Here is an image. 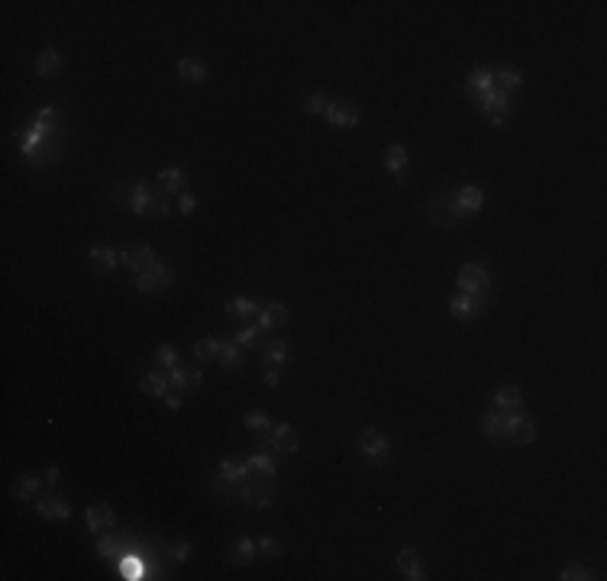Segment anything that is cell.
<instances>
[{
	"instance_id": "6da1fadb",
	"label": "cell",
	"mask_w": 607,
	"mask_h": 581,
	"mask_svg": "<svg viewBox=\"0 0 607 581\" xmlns=\"http://www.w3.org/2000/svg\"><path fill=\"white\" fill-rule=\"evenodd\" d=\"M126 207H130L132 213H136V217H169L171 213V207L165 201H161L159 194H155V191H149L146 184L142 181H136L130 188V197H126Z\"/></svg>"
},
{
	"instance_id": "7a4b0ae2",
	"label": "cell",
	"mask_w": 607,
	"mask_h": 581,
	"mask_svg": "<svg viewBox=\"0 0 607 581\" xmlns=\"http://www.w3.org/2000/svg\"><path fill=\"white\" fill-rule=\"evenodd\" d=\"M358 452H362L372 465H385L388 462V452H391V439L381 433V429H362V436H358Z\"/></svg>"
},
{
	"instance_id": "3957f363",
	"label": "cell",
	"mask_w": 607,
	"mask_h": 581,
	"mask_svg": "<svg viewBox=\"0 0 607 581\" xmlns=\"http://www.w3.org/2000/svg\"><path fill=\"white\" fill-rule=\"evenodd\" d=\"M491 288V275L484 265H462L459 269V290L462 294H472V298H484Z\"/></svg>"
},
{
	"instance_id": "277c9868",
	"label": "cell",
	"mask_w": 607,
	"mask_h": 581,
	"mask_svg": "<svg viewBox=\"0 0 607 581\" xmlns=\"http://www.w3.org/2000/svg\"><path fill=\"white\" fill-rule=\"evenodd\" d=\"M171 281H175V275H171V269L161 259H155L152 265H146V269L136 275V288H140L142 294H155L159 288H169Z\"/></svg>"
},
{
	"instance_id": "5b68a950",
	"label": "cell",
	"mask_w": 607,
	"mask_h": 581,
	"mask_svg": "<svg viewBox=\"0 0 607 581\" xmlns=\"http://www.w3.org/2000/svg\"><path fill=\"white\" fill-rule=\"evenodd\" d=\"M478 107L488 113V120L494 126H501L511 116V94L507 91H501V87H494V91H488L484 97H478Z\"/></svg>"
},
{
	"instance_id": "8992f818",
	"label": "cell",
	"mask_w": 607,
	"mask_h": 581,
	"mask_svg": "<svg viewBox=\"0 0 607 581\" xmlns=\"http://www.w3.org/2000/svg\"><path fill=\"white\" fill-rule=\"evenodd\" d=\"M262 446L265 449H275V452H297V446H300L297 429L291 423H278V427H271V433L262 436Z\"/></svg>"
},
{
	"instance_id": "52a82bcc",
	"label": "cell",
	"mask_w": 607,
	"mask_h": 581,
	"mask_svg": "<svg viewBox=\"0 0 607 581\" xmlns=\"http://www.w3.org/2000/svg\"><path fill=\"white\" fill-rule=\"evenodd\" d=\"M323 116L329 120V126H358V120H362V113L352 101H329Z\"/></svg>"
},
{
	"instance_id": "ba28073f",
	"label": "cell",
	"mask_w": 607,
	"mask_h": 581,
	"mask_svg": "<svg viewBox=\"0 0 607 581\" xmlns=\"http://www.w3.org/2000/svg\"><path fill=\"white\" fill-rule=\"evenodd\" d=\"M482 203H484V194H482V188H478V184H462L459 194L453 197V207H455V213H459V217L478 213V210H482Z\"/></svg>"
},
{
	"instance_id": "9c48e42d",
	"label": "cell",
	"mask_w": 607,
	"mask_h": 581,
	"mask_svg": "<svg viewBox=\"0 0 607 581\" xmlns=\"http://www.w3.org/2000/svg\"><path fill=\"white\" fill-rule=\"evenodd\" d=\"M275 475H262V478H252V497H249V504L256 510H265V507H271L275 504V497H278V487H275Z\"/></svg>"
},
{
	"instance_id": "30bf717a",
	"label": "cell",
	"mask_w": 607,
	"mask_h": 581,
	"mask_svg": "<svg viewBox=\"0 0 607 581\" xmlns=\"http://www.w3.org/2000/svg\"><path fill=\"white\" fill-rule=\"evenodd\" d=\"M507 436H511L517 446H527V443H533L536 439V427H533V420H527L523 414H507Z\"/></svg>"
},
{
	"instance_id": "8fae6325",
	"label": "cell",
	"mask_w": 607,
	"mask_h": 581,
	"mask_svg": "<svg viewBox=\"0 0 607 581\" xmlns=\"http://www.w3.org/2000/svg\"><path fill=\"white\" fill-rule=\"evenodd\" d=\"M217 478L227 481V485H242V481L252 478V468L249 462H239V458H223L217 465Z\"/></svg>"
},
{
	"instance_id": "7c38bea8",
	"label": "cell",
	"mask_w": 607,
	"mask_h": 581,
	"mask_svg": "<svg viewBox=\"0 0 607 581\" xmlns=\"http://www.w3.org/2000/svg\"><path fill=\"white\" fill-rule=\"evenodd\" d=\"M207 74H210V72H207L204 58H198V55L178 58V78H181V81H188V84H204Z\"/></svg>"
},
{
	"instance_id": "4fadbf2b",
	"label": "cell",
	"mask_w": 607,
	"mask_h": 581,
	"mask_svg": "<svg viewBox=\"0 0 607 581\" xmlns=\"http://www.w3.org/2000/svg\"><path fill=\"white\" fill-rule=\"evenodd\" d=\"M36 510L45 517V520H68L72 517V507H68V501L62 497V494H45V497H39L36 501Z\"/></svg>"
},
{
	"instance_id": "5bb4252c",
	"label": "cell",
	"mask_w": 607,
	"mask_h": 581,
	"mask_svg": "<svg viewBox=\"0 0 607 581\" xmlns=\"http://www.w3.org/2000/svg\"><path fill=\"white\" fill-rule=\"evenodd\" d=\"M256 555H259V549H256V543H252L249 536H239V539H233V543L227 546L229 565H249Z\"/></svg>"
},
{
	"instance_id": "9a60e30c",
	"label": "cell",
	"mask_w": 607,
	"mask_h": 581,
	"mask_svg": "<svg viewBox=\"0 0 607 581\" xmlns=\"http://www.w3.org/2000/svg\"><path fill=\"white\" fill-rule=\"evenodd\" d=\"M84 520H88L91 533L103 530V526H117V514H113V507H107V504H91V507L84 510Z\"/></svg>"
},
{
	"instance_id": "2e32d148",
	"label": "cell",
	"mask_w": 607,
	"mask_h": 581,
	"mask_svg": "<svg viewBox=\"0 0 607 581\" xmlns=\"http://www.w3.org/2000/svg\"><path fill=\"white\" fill-rule=\"evenodd\" d=\"M281 323H288V307L285 304H265L262 310L256 313V327L259 329H275V327H281Z\"/></svg>"
},
{
	"instance_id": "e0dca14e",
	"label": "cell",
	"mask_w": 607,
	"mask_h": 581,
	"mask_svg": "<svg viewBox=\"0 0 607 581\" xmlns=\"http://www.w3.org/2000/svg\"><path fill=\"white\" fill-rule=\"evenodd\" d=\"M520 407H523V394H520V388L501 385L498 391H494V410H501V414H514V410H520Z\"/></svg>"
},
{
	"instance_id": "ac0fdd59",
	"label": "cell",
	"mask_w": 607,
	"mask_h": 581,
	"mask_svg": "<svg viewBox=\"0 0 607 581\" xmlns=\"http://www.w3.org/2000/svg\"><path fill=\"white\" fill-rule=\"evenodd\" d=\"M482 304H484V298H472V294H455L453 300H449V310H453V317H459V320H472L478 310H482Z\"/></svg>"
},
{
	"instance_id": "d6986e66",
	"label": "cell",
	"mask_w": 607,
	"mask_h": 581,
	"mask_svg": "<svg viewBox=\"0 0 607 581\" xmlns=\"http://www.w3.org/2000/svg\"><path fill=\"white\" fill-rule=\"evenodd\" d=\"M397 568H401L404 578H410V581H424L426 578L424 565L417 562V549H414V546H407V549L397 552Z\"/></svg>"
},
{
	"instance_id": "ffe728a7",
	"label": "cell",
	"mask_w": 607,
	"mask_h": 581,
	"mask_svg": "<svg viewBox=\"0 0 607 581\" xmlns=\"http://www.w3.org/2000/svg\"><path fill=\"white\" fill-rule=\"evenodd\" d=\"M465 84H468V94L478 101V97H484L488 91H494V72H491V68H475V72L468 74Z\"/></svg>"
},
{
	"instance_id": "44dd1931",
	"label": "cell",
	"mask_w": 607,
	"mask_h": 581,
	"mask_svg": "<svg viewBox=\"0 0 607 581\" xmlns=\"http://www.w3.org/2000/svg\"><path fill=\"white\" fill-rule=\"evenodd\" d=\"M159 184L165 191H175V194H184V188H188V171L178 165H169L159 171Z\"/></svg>"
},
{
	"instance_id": "7402d4cb",
	"label": "cell",
	"mask_w": 607,
	"mask_h": 581,
	"mask_svg": "<svg viewBox=\"0 0 607 581\" xmlns=\"http://www.w3.org/2000/svg\"><path fill=\"white\" fill-rule=\"evenodd\" d=\"M140 388L152 397H165L169 394V371H146L140 378Z\"/></svg>"
},
{
	"instance_id": "603a6c76",
	"label": "cell",
	"mask_w": 607,
	"mask_h": 581,
	"mask_svg": "<svg viewBox=\"0 0 607 581\" xmlns=\"http://www.w3.org/2000/svg\"><path fill=\"white\" fill-rule=\"evenodd\" d=\"M482 433L491 436V439H504L507 436V414H501V410H488V414L482 417Z\"/></svg>"
},
{
	"instance_id": "cb8c5ba5",
	"label": "cell",
	"mask_w": 607,
	"mask_h": 581,
	"mask_svg": "<svg viewBox=\"0 0 607 581\" xmlns=\"http://www.w3.org/2000/svg\"><path fill=\"white\" fill-rule=\"evenodd\" d=\"M407 162H410V155H407V149L404 145H391L388 152H385V159H381V165L388 168L395 178H401L404 171H407Z\"/></svg>"
},
{
	"instance_id": "d4e9b609",
	"label": "cell",
	"mask_w": 607,
	"mask_h": 581,
	"mask_svg": "<svg viewBox=\"0 0 607 581\" xmlns=\"http://www.w3.org/2000/svg\"><path fill=\"white\" fill-rule=\"evenodd\" d=\"M262 359L268 368H281L288 362V342L285 339H271L262 346Z\"/></svg>"
},
{
	"instance_id": "484cf974",
	"label": "cell",
	"mask_w": 607,
	"mask_h": 581,
	"mask_svg": "<svg viewBox=\"0 0 607 581\" xmlns=\"http://www.w3.org/2000/svg\"><path fill=\"white\" fill-rule=\"evenodd\" d=\"M91 261H94V269L101 271H113L120 265V252L110 246H94L91 249Z\"/></svg>"
},
{
	"instance_id": "4316f807",
	"label": "cell",
	"mask_w": 607,
	"mask_h": 581,
	"mask_svg": "<svg viewBox=\"0 0 607 581\" xmlns=\"http://www.w3.org/2000/svg\"><path fill=\"white\" fill-rule=\"evenodd\" d=\"M39 485H42V478L39 475H20V478L13 481V497H20V501H33L36 497V491H39Z\"/></svg>"
},
{
	"instance_id": "83f0119b",
	"label": "cell",
	"mask_w": 607,
	"mask_h": 581,
	"mask_svg": "<svg viewBox=\"0 0 607 581\" xmlns=\"http://www.w3.org/2000/svg\"><path fill=\"white\" fill-rule=\"evenodd\" d=\"M36 72L42 74V78H52V74L62 72V55L55 49H42V55L36 58Z\"/></svg>"
},
{
	"instance_id": "f1b7e54d",
	"label": "cell",
	"mask_w": 607,
	"mask_h": 581,
	"mask_svg": "<svg viewBox=\"0 0 607 581\" xmlns=\"http://www.w3.org/2000/svg\"><path fill=\"white\" fill-rule=\"evenodd\" d=\"M94 549H97L101 559H120V555L126 552V543L120 536H107V539H97Z\"/></svg>"
},
{
	"instance_id": "f546056e",
	"label": "cell",
	"mask_w": 607,
	"mask_h": 581,
	"mask_svg": "<svg viewBox=\"0 0 607 581\" xmlns=\"http://www.w3.org/2000/svg\"><path fill=\"white\" fill-rule=\"evenodd\" d=\"M227 310L233 313V317L249 320V317H256V313L262 310V304H259V300H252V298H233V300L227 304Z\"/></svg>"
},
{
	"instance_id": "4dcf8cb0",
	"label": "cell",
	"mask_w": 607,
	"mask_h": 581,
	"mask_svg": "<svg viewBox=\"0 0 607 581\" xmlns=\"http://www.w3.org/2000/svg\"><path fill=\"white\" fill-rule=\"evenodd\" d=\"M217 359H220V365H223V368L236 371L242 365V346H236V342H223Z\"/></svg>"
},
{
	"instance_id": "1f68e13d",
	"label": "cell",
	"mask_w": 607,
	"mask_h": 581,
	"mask_svg": "<svg viewBox=\"0 0 607 581\" xmlns=\"http://www.w3.org/2000/svg\"><path fill=\"white\" fill-rule=\"evenodd\" d=\"M120 578H130V581L146 578V568H142V562L136 559V555L123 552V555H120Z\"/></svg>"
},
{
	"instance_id": "d6a6232c",
	"label": "cell",
	"mask_w": 607,
	"mask_h": 581,
	"mask_svg": "<svg viewBox=\"0 0 607 581\" xmlns=\"http://www.w3.org/2000/svg\"><path fill=\"white\" fill-rule=\"evenodd\" d=\"M246 462H249V468H252V472H259V475H275V472H278V468H275V458L268 456V449L252 452Z\"/></svg>"
},
{
	"instance_id": "836d02e7",
	"label": "cell",
	"mask_w": 607,
	"mask_h": 581,
	"mask_svg": "<svg viewBox=\"0 0 607 581\" xmlns=\"http://www.w3.org/2000/svg\"><path fill=\"white\" fill-rule=\"evenodd\" d=\"M256 549H259L262 559H281V555H285V546H281V539H275V536H259Z\"/></svg>"
},
{
	"instance_id": "e575fe53",
	"label": "cell",
	"mask_w": 607,
	"mask_h": 581,
	"mask_svg": "<svg viewBox=\"0 0 607 581\" xmlns=\"http://www.w3.org/2000/svg\"><path fill=\"white\" fill-rule=\"evenodd\" d=\"M220 346H223V342H220L217 336H204V339L194 346V356H198L200 362H213V359L220 356Z\"/></svg>"
},
{
	"instance_id": "d590c367",
	"label": "cell",
	"mask_w": 607,
	"mask_h": 581,
	"mask_svg": "<svg viewBox=\"0 0 607 581\" xmlns=\"http://www.w3.org/2000/svg\"><path fill=\"white\" fill-rule=\"evenodd\" d=\"M494 84H501V91H517L523 84V74L517 68H498L494 72Z\"/></svg>"
},
{
	"instance_id": "8d00e7d4",
	"label": "cell",
	"mask_w": 607,
	"mask_h": 581,
	"mask_svg": "<svg viewBox=\"0 0 607 581\" xmlns=\"http://www.w3.org/2000/svg\"><path fill=\"white\" fill-rule=\"evenodd\" d=\"M242 427H246V429H256V433H262V436L271 433V420L262 414V410H249V414L242 417Z\"/></svg>"
},
{
	"instance_id": "74e56055",
	"label": "cell",
	"mask_w": 607,
	"mask_h": 581,
	"mask_svg": "<svg viewBox=\"0 0 607 581\" xmlns=\"http://www.w3.org/2000/svg\"><path fill=\"white\" fill-rule=\"evenodd\" d=\"M152 362L159 365V368L169 371V368H175V365H178V352L171 346H159V349H155V356H152Z\"/></svg>"
},
{
	"instance_id": "f35d334b",
	"label": "cell",
	"mask_w": 607,
	"mask_h": 581,
	"mask_svg": "<svg viewBox=\"0 0 607 581\" xmlns=\"http://www.w3.org/2000/svg\"><path fill=\"white\" fill-rule=\"evenodd\" d=\"M169 385L175 388V391H188V388H191V375H188V368H181V365L169 368Z\"/></svg>"
},
{
	"instance_id": "ab89813d",
	"label": "cell",
	"mask_w": 607,
	"mask_h": 581,
	"mask_svg": "<svg viewBox=\"0 0 607 581\" xmlns=\"http://www.w3.org/2000/svg\"><path fill=\"white\" fill-rule=\"evenodd\" d=\"M327 107H329V101L320 94V91L304 97V110H307V113H327Z\"/></svg>"
},
{
	"instance_id": "60d3db41",
	"label": "cell",
	"mask_w": 607,
	"mask_h": 581,
	"mask_svg": "<svg viewBox=\"0 0 607 581\" xmlns=\"http://www.w3.org/2000/svg\"><path fill=\"white\" fill-rule=\"evenodd\" d=\"M559 578H562V581H588V578H591V568H588V565H569V568H562V572H559Z\"/></svg>"
},
{
	"instance_id": "b9f144b4",
	"label": "cell",
	"mask_w": 607,
	"mask_h": 581,
	"mask_svg": "<svg viewBox=\"0 0 607 581\" xmlns=\"http://www.w3.org/2000/svg\"><path fill=\"white\" fill-rule=\"evenodd\" d=\"M259 333H262V329L259 327H246V329H239V333H236V346H252V342H259Z\"/></svg>"
},
{
	"instance_id": "7bdbcfd3",
	"label": "cell",
	"mask_w": 607,
	"mask_h": 581,
	"mask_svg": "<svg viewBox=\"0 0 607 581\" xmlns=\"http://www.w3.org/2000/svg\"><path fill=\"white\" fill-rule=\"evenodd\" d=\"M178 210H181L184 217H191V213L198 210V197H194V194H188V191H184V194L178 197Z\"/></svg>"
},
{
	"instance_id": "ee69618b",
	"label": "cell",
	"mask_w": 607,
	"mask_h": 581,
	"mask_svg": "<svg viewBox=\"0 0 607 581\" xmlns=\"http://www.w3.org/2000/svg\"><path fill=\"white\" fill-rule=\"evenodd\" d=\"M188 555H191V543H188V539H178V543L171 546V559H175V562H188Z\"/></svg>"
},
{
	"instance_id": "f6af8a7d",
	"label": "cell",
	"mask_w": 607,
	"mask_h": 581,
	"mask_svg": "<svg viewBox=\"0 0 607 581\" xmlns=\"http://www.w3.org/2000/svg\"><path fill=\"white\" fill-rule=\"evenodd\" d=\"M59 481H62V468H59V465H49V468H45V485L55 487Z\"/></svg>"
},
{
	"instance_id": "bcb514c9",
	"label": "cell",
	"mask_w": 607,
	"mask_h": 581,
	"mask_svg": "<svg viewBox=\"0 0 607 581\" xmlns=\"http://www.w3.org/2000/svg\"><path fill=\"white\" fill-rule=\"evenodd\" d=\"M165 404H169V410H181V391H175V394H165Z\"/></svg>"
},
{
	"instance_id": "7dc6e473",
	"label": "cell",
	"mask_w": 607,
	"mask_h": 581,
	"mask_svg": "<svg viewBox=\"0 0 607 581\" xmlns=\"http://www.w3.org/2000/svg\"><path fill=\"white\" fill-rule=\"evenodd\" d=\"M188 375H191V388L204 385V368H188Z\"/></svg>"
},
{
	"instance_id": "c3c4849f",
	"label": "cell",
	"mask_w": 607,
	"mask_h": 581,
	"mask_svg": "<svg viewBox=\"0 0 607 581\" xmlns=\"http://www.w3.org/2000/svg\"><path fill=\"white\" fill-rule=\"evenodd\" d=\"M265 385H271V388L281 385V371H278V368H268V371H265Z\"/></svg>"
}]
</instances>
